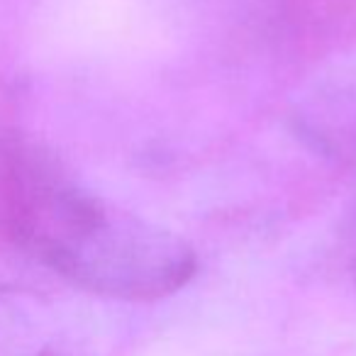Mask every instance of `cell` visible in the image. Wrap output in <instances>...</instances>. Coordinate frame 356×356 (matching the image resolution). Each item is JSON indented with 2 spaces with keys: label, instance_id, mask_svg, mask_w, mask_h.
Returning a JSON list of instances; mask_svg holds the SVG:
<instances>
[{
  "label": "cell",
  "instance_id": "obj_1",
  "mask_svg": "<svg viewBox=\"0 0 356 356\" xmlns=\"http://www.w3.org/2000/svg\"><path fill=\"white\" fill-rule=\"evenodd\" d=\"M61 213L49 259L83 288L144 302L173 296L195 276V249L163 225L88 198H76Z\"/></svg>",
  "mask_w": 356,
  "mask_h": 356
}]
</instances>
